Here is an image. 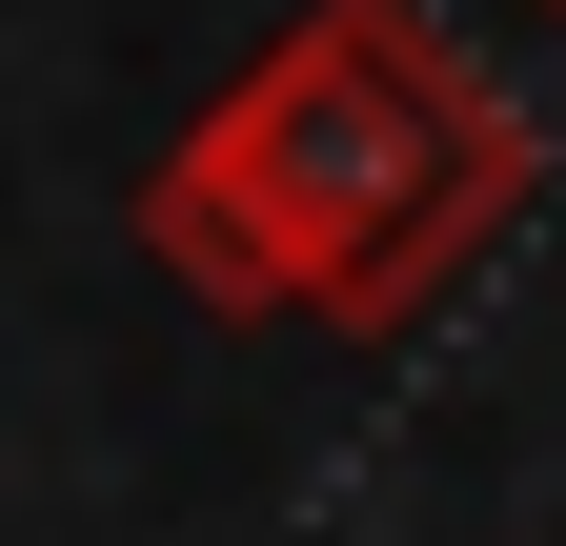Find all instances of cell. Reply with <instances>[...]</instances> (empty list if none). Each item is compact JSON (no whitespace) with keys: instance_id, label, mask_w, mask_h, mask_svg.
Masks as SVG:
<instances>
[{"instance_id":"obj_1","label":"cell","mask_w":566,"mask_h":546,"mask_svg":"<svg viewBox=\"0 0 566 546\" xmlns=\"http://www.w3.org/2000/svg\"><path fill=\"white\" fill-rule=\"evenodd\" d=\"M526 182H546V122L485 82V41L446 0H304V21L142 162L122 223L223 324L405 345V324L526 223Z\"/></svg>"},{"instance_id":"obj_2","label":"cell","mask_w":566,"mask_h":546,"mask_svg":"<svg viewBox=\"0 0 566 546\" xmlns=\"http://www.w3.org/2000/svg\"><path fill=\"white\" fill-rule=\"evenodd\" d=\"M546 21H566V0H546Z\"/></svg>"}]
</instances>
